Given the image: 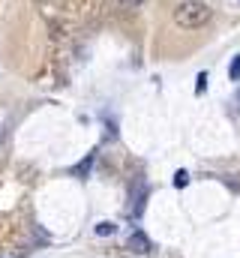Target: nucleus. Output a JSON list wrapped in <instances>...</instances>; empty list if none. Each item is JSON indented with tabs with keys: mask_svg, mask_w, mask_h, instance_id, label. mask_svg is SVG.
I'll return each instance as SVG.
<instances>
[{
	"mask_svg": "<svg viewBox=\"0 0 240 258\" xmlns=\"http://www.w3.org/2000/svg\"><path fill=\"white\" fill-rule=\"evenodd\" d=\"M210 18H213V9L204 0H183L177 9H174V24L183 27V30H198Z\"/></svg>",
	"mask_w": 240,
	"mask_h": 258,
	"instance_id": "obj_1",
	"label": "nucleus"
},
{
	"mask_svg": "<svg viewBox=\"0 0 240 258\" xmlns=\"http://www.w3.org/2000/svg\"><path fill=\"white\" fill-rule=\"evenodd\" d=\"M144 201H147V186H144V180H135L132 189H129V213L141 216L144 213Z\"/></svg>",
	"mask_w": 240,
	"mask_h": 258,
	"instance_id": "obj_2",
	"label": "nucleus"
},
{
	"mask_svg": "<svg viewBox=\"0 0 240 258\" xmlns=\"http://www.w3.org/2000/svg\"><path fill=\"white\" fill-rule=\"evenodd\" d=\"M126 249H132V252H138V255H147V252H153V240H150L144 231H132V234L126 237Z\"/></svg>",
	"mask_w": 240,
	"mask_h": 258,
	"instance_id": "obj_3",
	"label": "nucleus"
},
{
	"mask_svg": "<svg viewBox=\"0 0 240 258\" xmlns=\"http://www.w3.org/2000/svg\"><path fill=\"white\" fill-rule=\"evenodd\" d=\"M93 159H96V156H93V153H87V156L72 168V174H75V177H87V174H90V168H93Z\"/></svg>",
	"mask_w": 240,
	"mask_h": 258,
	"instance_id": "obj_4",
	"label": "nucleus"
},
{
	"mask_svg": "<svg viewBox=\"0 0 240 258\" xmlns=\"http://www.w3.org/2000/svg\"><path fill=\"white\" fill-rule=\"evenodd\" d=\"M93 231H96L99 237H108V234H114V231H117V225H114V222H99Z\"/></svg>",
	"mask_w": 240,
	"mask_h": 258,
	"instance_id": "obj_5",
	"label": "nucleus"
},
{
	"mask_svg": "<svg viewBox=\"0 0 240 258\" xmlns=\"http://www.w3.org/2000/svg\"><path fill=\"white\" fill-rule=\"evenodd\" d=\"M171 183H174L177 189H183V186L189 183V171H186V168H180V171H174V180H171Z\"/></svg>",
	"mask_w": 240,
	"mask_h": 258,
	"instance_id": "obj_6",
	"label": "nucleus"
},
{
	"mask_svg": "<svg viewBox=\"0 0 240 258\" xmlns=\"http://www.w3.org/2000/svg\"><path fill=\"white\" fill-rule=\"evenodd\" d=\"M228 78H231V81H240V54H237V57H231V66H228Z\"/></svg>",
	"mask_w": 240,
	"mask_h": 258,
	"instance_id": "obj_7",
	"label": "nucleus"
},
{
	"mask_svg": "<svg viewBox=\"0 0 240 258\" xmlns=\"http://www.w3.org/2000/svg\"><path fill=\"white\" fill-rule=\"evenodd\" d=\"M207 90V72H198V78H195V93L201 96Z\"/></svg>",
	"mask_w": 240,
	"mask_h": 258,
	"instance_id": "obj_8",
	"label": "nucleus"
},
{
	"mask_svg": "<svg viewBox=\"0 0 240 258\" xmlns=\"http://www.w3.org/2000/svg\"><path fill=\"white\" fill-rule=\"evenodd\" d=\"M120 3H135V0H120Z\"/></svg>",
	"mask_w": 240,
	"mask_h": 258,
	"instance_id": "obj_9",
	"label": "nucleus"
},
{
	"mask_svg": "<svg viewBox=\"0 0 240 258\" xmlns=\"http://www.w3.org/2000/svg\"><path fill=\"white\" fill-rule=\"evenodd\" d=\"M237 99H240V90H237Z\"/></svg>",
	"mask_w": 240,
	"mask_h": 258,
	"instance_id": "obj_10",
	"label": "nucleus"
}]
</instances>
